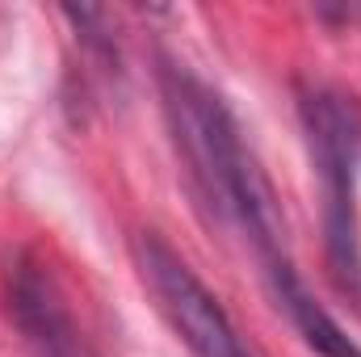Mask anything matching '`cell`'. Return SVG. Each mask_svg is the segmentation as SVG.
<instances>
[{
    "mask_svg": "<svg viewBox=\"0 0 361 357\" xmlns=\"http://www.w3.org/2000/svg\"><path fill=\"white\" fill-rule=\"evenodd\" d=\"M160 97L164 118L177 143V156L193 181L202 206L231 231H240L265 269L286 261V223L277 214L269 177L261 173L252 147L240 135L227 101L193 76L185 63H160Z\"/></svg>",
    "mask_w": 361,
    "mask_h": 357,
    "instance_id": "cell-1",
    "label": "cell"
},
{
    "mask_svg": "<svg viewBox=\"0 0 361 357\" xmlns=\"http://www.w3.org/2000/svg\"><path fill=\"white\" fill-rule=\"evenodd\" d=\"M307 152L319 177L324 202V248L341 290H361V214H357V160L361 118L349 97L332 89H307L298 101Z\"/></svg>",
    "mask_w": 361,
    "mask_h": 357,
    "instance_id": "cell-2",
    "label": "cell"
},
{
    "mask_svg": "<svg viewBox=\"0 0 361 357\" xmlns=\"http://www.w3.org/2000/svg\"><path fill=\"white\" fill-rule=\"evenodd\" d=\"M130 253H135L143 286L152 290L156 307L164 311V320L173 324V332L185 341L189 353L193 357H252V349L240 341L235 324L227 320V311L219 307V298L189 269V261L169 248V240H160L156 231H139L130 240Z\"/></svg>",
    "mask_w": 361,
    "mask_h": 357,
    "instance_id": "cell-3",
    "label": "cell"
},
{
    "mask_svg": "<svg viewBox=\"0 0 361 357\" xmlns=\"http://www.w3.org/2000/svg\"><path fill=\"white\" fill-rule=\"evenodd\" d=\"M8 320L38 357H89L63 290L34 257H17L8 269Z\"/></svg>",
    "mask_w": 361,
    "mask_h": 357,
    "instance_id": "cell-4",
    "label": "cell"
},
{
    "mask_svg": "<svg viewBox=\"0 0 361 357\" xmlns=\"http://www.w3.org/2000/svg\"><path fill=\"white\" fill-rule=\"evenodd\" d=\"M265 273H269V286H273V294H277V303L286 307V315L294 320V328L302 332V341L315 353L319 357H361V345H353L345 337V328L302 290V282H298V273H294L290 261L265 269Z\"/></svg>",
    "mask_w": 361,
    "mask_h": 357,
    "instance_id": "cell-5",
    "label": "cell"
}]
</instances>
